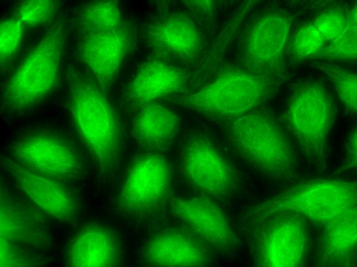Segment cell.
Returning <instances> with one entry per match:
<instances>
[{"label": "cell", "mask_w": 357, "mask_h": 267, "mask_svg": "<svg viewBox=\"0 0 357 267\" xmlns=\"http://www.w3.org/2000/svg\"><path fill=\"white\" fill-rule=\"evenodd\" d=\"M69 105L75 128L100 171L115 165L123 146L119 118L103 92L78 72H69Z\"/></svg>", "instance_id": "6da1fadb"}, {"label": "cell", "mask_w": 357, "mask_h": 267, "mask_svg": "<svg viewBox=\"0 0 357 267\" xmlns=\"http://www.w3.org/2000/svg\"><path fill=\"white\" fill-rule=\"evenodd\" d=\"M229 132L240 155L262 171L281 177L291 171L293 146L285 129L269 115L245 113L232 123Z\"/></svg>", "instance_id": "7a4b0ae2"}, {"label": "cell", "mask_w": 357, "mask_h": 267, "mask_svg": "<svg viewBox=\"0 0 357 267\" xmlns=\"http://www.w3.org/2000/svg\"><path fill=\"white\" fill-rule=\"evenodd\" d=\"M276 81L247 72L225 71L202 89L178 101L205 116L240 117L275 91Z\"/></svg>", "instance_id": "3957f363"}, {"label": "cell", "mask_w": 357, "mask_h": 267, "mask_svg": "<svg viewBox=\"0 0 357 267\" xmlns=\"http://www.w3.org/2000/svg\"><path fill=\"white\" fill-rule=\"evenodd\" d=\"M63 34L61 26L30 52L4 89L3 105L12 111L32 108L54 89L59 77Z\"/></svg>", "instance_id": "277c9868"}, {"label": "cell", "mask_w": 357, "mask_h": 267, "mask_svg": "<svg viewBox=\"0 0 357 267\" xmlns=\"http://www.w3.org/2000/svg\"><path fill=\"white\" fill-rule=\"evenodd\" d=\"M334 118L332 100L322 82L302 83L293 89L287 123L307 156L318 158L324 155Z\"/></svg>", "instance_id": "5b68a950"}, {"label": "cell", "mask_w": 357, "mask_h": 267, "mask_svg": "<svg viewBox=\"0 0 357 267\" xmlns=\"http://www.w3.org/2000/svg\"><path fill=\"white\" fill-rule=\"evenodd\" d=\"M1 266L38 265L50 244L44 218L21 203L1 196Z\"/></svg>", "instance_id": "8992f818"}, {"label": "cell", "mask_w": 357, "mask_h": 267, "mask_svg": "<svg viewBox=\"0 0 357 267\" xmlns=\"http://www.w3.org/2000/svg\"><path fill=\"white\" fill-rule=\"evenodd\" d=\"M14 161L27 170L63 183L78 180L84 175L80 156L72 143L47 130L27 134L12 147Z\"/></svg>", "instance_id": "52a82bcc"}, {"label": "cell", "mask_w": 357, "mask_h": 267, "mask_svg": "<svg viewBox=\"0 0 357 267\" xmlns=\"http://www.w3.org/2000/svg\"><path fill=\"white\" fill-rule=\"evenodd\" d=\"M170 186L169 166L163 156H138L126 175L117 199L118 206L131 214L150 213L164 202Z\"/></svg>", "instance_id": "ba28073f"}, {"label": "cell", "mask_w": 357, "mask_h": 267, "mask_svg": "<svg viewBox=\"0 0 357 267\" xmlns=\"http://www.w3.org/2000/svg\"><path fill=\"white\" fill-rule=\"evenodd\" d=\"M182 166L188 181L209 195H226L236 187L237 177L233 166L203 135L188 139L183 150Z\"/></svg>", "instance_id": "9c48e42d"}, {"label": "cell", "mask_w": 357, "mask_h": 267, "mask_svg": "<svg viewBox=\"0 0 357 267\" xmlns=\"http://www.w3.org/2000/svg\"><path fill=\"white\" fill-rule=\"evenodd\" d=\"M65 256L69 266H117L122 261L121 240L112 227L89 222L69 240Z\"/></svg>", "instance_id": "30bf717a"}, {"label": "cell", "mask_w": 357, "mask_h": 267, "mask_svg": "<svg viewBox=\"0 0 357 267\" xmlns=\"http://www.w3.org/2000/svg\"><path fill=\"white\" fill-rule=\"evenodd\" d=\"M171 208L182 222L212 245L228 250L235 244V236L226 215L209 198H176Z\"/></svg>", "instance_id": "8fae6325"}, {"label": "cell", "mask_w": 357, "mask_h": 267, "mask_svg": "<svg viewBox=\"0 0 357 267\" xmlns=\"http://www.w3.org/2000/svg\"><path fill=\"white\" fill-rule=\"evenodd\" d=\"M6 166L20 188L43 211L63 221L75 219L76 199L64 183L33 174L11 160Z\"/></svg>", "instance_id": "7c38bea8"}, {"label": "cell", "mask_w": 357, "mask_h": 267, "mask_svg": "<svg viewBox=\"0 0 357 267\" xmlns=\"http://www.w3.org/2000/svg\"><path fill=\"white\" fill-rule=\"evenodd\" d=\"M129 30L126 26L110 32L84 36L80 46L84 63L105 87L117 74L130 45Z\"/></svg>", "instance_id": "4fadbf2b"}, {"label": "cell", "mask_w": 357, "mask_h": 267, "mask_svg": "<svg viewBox=\"0 0 357 267\" xmlns=\"http://www.w3.org/2000/svg\"><path fill=\"white\" fill-rule=\"evenodd\" d=\"M289 24V19L279 13L266 14L257 20L246 39L247 62L263 69L277 67L287 41Z\"/></svg>", "instance_id": "5bb4252c"}, {"label": "cell", "mask_w": 357, "mask_h": 267, "mask_svg": "<svg viewBox=\"0 0 357 267\" xmlns=\"http://www.w3.org/2000/svg\"><path fill=\"white\" fill-rule=\"evenodd\" d=\"M143 256L147 264L155 266H203L210 261L197 240L173 228L151 237L143 249Z\"/></svg>", "instance_id": "9a60e30c"}, {"label": "cell", "mask_w": 357, "mask_h": 267, "mask_svg": "<svg viewBox=\"0 0 357 267\" xmlns=\"http://www.w3.org/2000/svg\"><path fill=\"white\" fill-rule=\"evenodd\" d=\"M188 75L181 69L159 60L145 62L130 82L127 94L137 104L144 105L184 91Z\"/></svg>", "instance_id": "2e32d148"}, {"label": "cell", "mask_w": 357, "mask_h": 267, "mask_svg": "<svg viewBox=\"0 0 357 267\" xmlns=\"http://www.w3.org/2000/svg\"><path fill=\"white\" fill-rule=\"evenodd\" d=\"M148 39L156 51L184 58L195 55L202 41L196 24L181 13L170 14L154 23L150 27Z\"/></svg>", "instance_id": "e0dca14e"}, {"label": "cell", "mask_w": 357, "mask_h": 267, "mask_svg": "<svg viewBox=\"0 0 357 267\" xmlns=\"http://www.w3.org/2000/svg\"><path fill=\"white\" fill-rule=\"evenodd\" d=\"M180 125V118L173 110L152 102L142 105L133 121L132 131L143 146L157 149L173 140Z\"/></svg>", "instance_id": "ac0fdd59"}, {"label": "cell", "mask_w": 357, "mask_h": 267, "mask_svg": "<svg viewBox=\"0 0 357 267\" xmlns=\"http://www.w3.org/2000/svg\"><path fill=\"white\" fill-rule=\"evenodd\" d=\"M80 21L84 36L110 32L123 26L118 3L114 1L87 4L81 10Z\"/></svg>", "instance_id": "d6986e66"}, {"label": "cell", "mask_w": 357, "mask_h": 267, "mask_svg": "<svg viewBox=\"0 0 357 267\" xmlns=\"http://www.w3.org/2000/svg\"><path fill=\"white\" fill-rule=\"evenodd\" d=\"M334 83L339 96L347 111L355 113L357 110L356 74L334 66L324 68Z\"/></svg>", "instance_id": "ffe728a7"}, {"label": "cell", "mask_w": 357, "mask_h": 267, "mask_svg": "<svg viewBox=\"0 0 357 267\" xmlns=\"http://www.w3.org/2000/svg\"><path fill=\"white\" fill-rule=\"evenodd\" d=\"M58 2L51 0H32L22 3L17 10L19 20L29 26L46 24L57 11Z\"/></svg>", "instance_id": "44dd1931"}, {"label": "cell", "mask_w": 357, "mask_h": 267, "mask_svg": "<svg viewBox=\"0 0 357 267\" xmlns=\"http://www.w3.org/2000/svg\"><path fill=\"white\" fill-rule=\"evenodd\" d=\"M349 16L338 9L325 11L315 18L314 26L321 37L331 42L338 39L346 29Z\"/></svg>", "instance_id": "7402d4cb"}, {"label": "cell", "mask_w": 357, "mask_h": 267, "mask_svg": "<svg viewBox=\"0 0 357 267\" xmlns=\"http://www.w3.org/2000/svg\"><path fill=\"white\" fill-rule=\"evenodd\" d=\"M356 7L349 16L348 26L343 34L332 41L328 51L334 58L343 59L356 58Z\"/></svg>", "instance_id": "603a6c76"}, {"label": "cell", "mask_w": 357, "mask_h": 267, "mask_svg": "<svg viewBox=\"0 0 357 267\" xmlns=\"http://www.w3.org/2000/svg\"><path fill=\"white\" fill-rule=\"evenodd\" d=\"M325 42L313 24L307 23L302 26L294 36V53L299 58L315 55L322 50Z\"/></svg>", "instance_id": "cb8c5ba5"}, {"label": "cell", "mask_w": 357, "mask_h": 267, "mask_svg": "<svg viewBox=\"0 0 357 267\" xmlns=\"http://www.w3.org/2000/svg\"><path fill=\"white\" fill-rule=\"evenodd\" d=\"M22 22L17 18L2 21L0 24V56L1 63L16 52L23 33Z\"/></svg>", "instance_id": "d4e9b609"}, {"label": "cell", "mask_w": 357, "mask_h": 267, "mask_svg": "<svg viewBox=\"0 0 357 267\" xmlns=\"http://www.w3.org/2000/svg\"><path fill=\"white\" fill-rule=\"evenodd\" d=\"M188 6L206 14L211 12L213 9V3L211 1H188Z\"/></svg>", "instance_id": "484cf974"}]
</instances>
